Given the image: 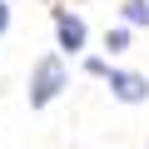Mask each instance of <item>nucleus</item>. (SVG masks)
<instances>
[{"label":"nucleus","instance_id":"f257e3e1","mask_svg":"<svg viewBox=\"0 0 149 149\" xmlns=\"http://www.w3.org/2000/svg\"><path fill=\"white\" fill-rule=\"evenodd\" d=\"M60 90H70V70H65V60H60V55H45V60L35 65V74H30V104H35V109H45Z\"/></svg>","mask_w":149,"mask_h":149},{"label":"nucleus","instance_id":"39448f33","mask_svg":"<svg viewBox=\"0 0 149 149\" xmlns=\"http://www.w3.org/2000/svg\"><path fill=\"white\" fill-rule=\"evenodd\" d=\"M5 25H10V10H5V0H0V35H5Z\"/></svg>","mask_w":149,"mask_h":149},{"label":"nucleus","instance_id":"20e7f679","mask_svg":"<svg viewBox=\"0 0 149 149\" xmlns=\"http://www.w3.org/2000/svg\"><path fill=\"white\" fill-rule=\"evenodd\" d=\"M124 20L129 25H149V0H129V5H124Z\"/></svg>","mask_w":149,"mask_h":149},{"label":"nucleus","instance_id":"7ed1b4c3","mask_svg":"<svg viewBox=\"0 0 149 149\" xmlns=\"http://www.w3.org/2000/svg\"><path fill=\"white\" fill-rule=\"evenodd\" d=\"M109 90H114V100L139 104L149 95V80H144V74H129V70H109Z\"/></svg>","mask_w":149,"mask_h":149},{"label":"nucleus","instance_id":"f03ea898","mask_svg":"<svg viewBox=\"0 0 149 149\" xmlns=\"http://www.w3.org/2000/svg\"><path fill=\"white\" fill-rule=\"evenodd\" d=\"M55 35H60V50H70V55L85 50V20H80V15L55 10Z\"/></svg>","mask_w":149,"mask_h":149}]
</instances>
